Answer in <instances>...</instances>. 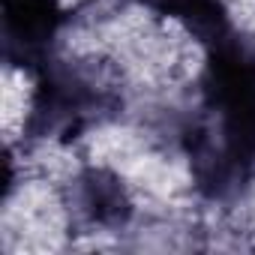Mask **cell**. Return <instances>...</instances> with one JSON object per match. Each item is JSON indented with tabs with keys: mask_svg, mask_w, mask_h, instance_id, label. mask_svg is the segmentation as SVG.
Instances as JSON below:
<instances>
[{
	"mask_svg": "<svg viewBox=\"0 0 255 255\" xmlns=\"http://www.w3.org/2000/svg\"><path fill=\"white\" fill-rule=\"evenodd\" d=\"M204 120L216 144L255 177V45L234 33L210 45L201 72Z\"/></svg>",
	"mask_w": 255,
	"mask_h": 255,
	"instance_id": "cell-1",
	"label": "cell"
},
{
	"mask_svg": "<svg viewBox=\"0 0 255 255\" xmlns=\"http://www.w3.org/2000/svg\"><path fill=\"white\" fill-rule=\"evenodd\" d=\"M120 105L117 90L90 69L48 60L39 69L30 99L27 132L33 138H78L90 126L111 117Z\"/></svg>",
	"mask_w": 255,
	"mask_h": 255,
	"instance_id": "cell-2",
	"label": "cell"
},
{
	"mask_svg": "<svg viewBox=\"0 0 255 255\" xmlns=\"http://www.w3.org/2000/svg\"><path fill=\"white\" fill-rule=\"evenodd\" d=\"M3 57L21 69H42L63 27L60 0H0Z\"/></svg>",
	"mask_w": 255,
	"mask_h": 255,
	"instance_id": "cell-3",
	"label": "cell"
},
{
	"mask_svg": "<svg viewBox=\"0 0 255 255\" xmlns=\"http://www.w3.org/2000/svg\"><path fill=\"white\" fill-rule=\"evenodd\" d=\"M72 210L84 225L114 231L129 222L132 198L114 171L90 165L72 180Z\"/></svg>",
	"mask_w": 255,
	"mask_h": 255,
	"instance_id": "cell-4",
	"label": "cell"
},
{
	"mask_svg": "<svg viewBox=\"0 0 255 255\" xmlns=\"http://www.w3.org/2000/svg\"><path fill=\"white\" fill-rule=\"evenodd\" d=\"M159 15L180 21L207 48L231 36V18H228L225 0H168Z\"/></svg>",
	"mask_w": 255,
	"mask_h": 255,
	"instance_id": "cell-5",
	"label": "cell"
},
{
	"mask_svg": "<svg viewBox=\"0 0 255 255\" xmlns=\"http://www.w3.org/2000/svg\"><path fill=\"white\" fill-rule=\"evenodd\" d=\"M135 3H141V6H150V9L162 12V9H165V3H168V0H135Z\"/></svg>",
	"mask_w": 255,
	"mask_h": 255,
	"instance_id": "cell-6",
	"label": "cell"
}]
</instances>
